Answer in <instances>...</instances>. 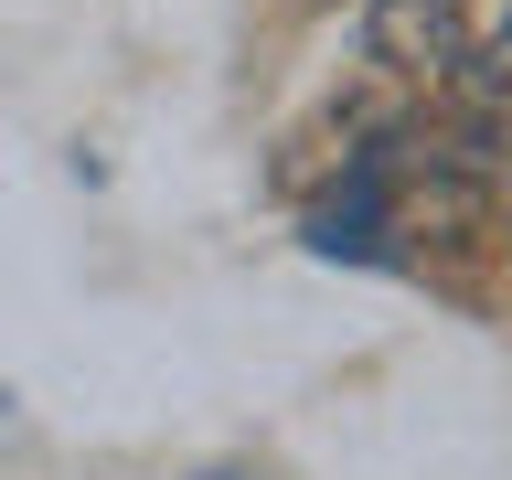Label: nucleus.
<instances>
[{"label":"nucleus","instance_id":"nucleus-3","mask_svg":"<svg viewBox=\"0 0 512 480\" xmlns=\"http://www.w3.org/2000/svg\"><path fill=\"white\" fill-rule=\"evenodd\" d=\"M470 11V54H502L512 43V0H459Z\"/></svg>","mask_w":512,"mask_h":480},{"label":"nucleus","instance_id":"nucleus-2","mask_svg":"<svg viewBox=\"0 0 512 480\" xmlns=\"http://www.w3.org/2000/svg\"><path fill=\"white\" fill-rule=\"evenodd\" d=\"M384 182H395V150H352V182L299 224L310 256H384Z\"/></svg>","mask_w":512,"mask_h":480},{"label":"nucleus","instance_id":"nucleus-1","mask_svg":"<svg viewBox=\"0 0 512 480\" xmlns=\"http://www.w3.org/2000/svg\"><path fill=\"white\" fill-rule=\"evenodd\" d=\"M363 43H374L384 75L438 86V75L470 64V11H459V0H363Z\"/></svg>","mask_w":512,"mask_h":480},{"label":"nucleus","instance_id":"nucleus-4","mask_svg":"<svg viewBox=\"0 0 512 480\" xmlns=\"http://www.w3.org/2000/svg\"><path fill=\"white\" fill-rule=\"evenodd\" d=\"M502 192H512V150H502Z\"/></svg>","mask_w":512,"mask_h":480}]
</instances>
